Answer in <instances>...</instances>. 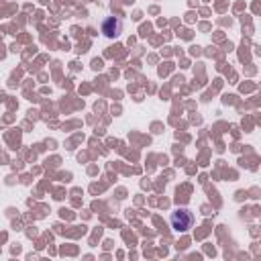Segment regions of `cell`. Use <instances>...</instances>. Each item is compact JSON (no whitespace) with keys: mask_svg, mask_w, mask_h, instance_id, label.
<instances>
[{"mask_svg":"<svg viewBox=\"0 0 261 261\" xmlns=\"http://www.w3.org/2000/svg\"><path fill=\"white\" fill-rule=\"evenodd\" d=\"M169 222H171V228H173L175 232H186V230L192 228V224H194V214H192L188 208H177V210L171 212Z\"/></svg>","mask_w":261,"mask_h":261,"instance_id":"obj_1","label":"cell"},{"mask_svg":"<svg viewBox=\"0 0 261 261\" xmlns=\"http://www.w3.org/2000/svg\"><path fill=\"white\" fill-rule=\"evenodd\" d=\"M102 33H104V37H108V39L118 37V35L122 33V20L116 18V16H108V18L102 22Z\"/></svg>","mask_w":261,"mask_h":261,"instance_id":"obj_2","label":"cell"}]
</instances>
